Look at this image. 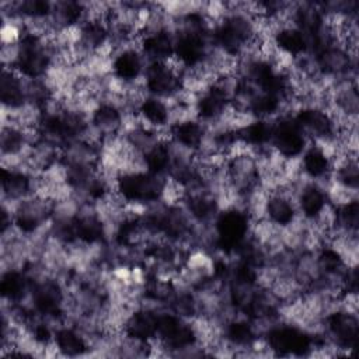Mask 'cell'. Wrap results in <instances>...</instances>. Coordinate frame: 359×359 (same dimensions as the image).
Instances as JSON below:
<instances>
[{
  "instance_id": "obj_1",
  "label": "cell",
  "mask_w": 359,
  "mask_h": 359,
  "mask_svg": "<svg viewBox=\"0 0 359 359\" xmlns=\"http://www.w3.org/2000/svg\"><path fill=\"white\" fill-rule=\"evenodd\" d=\"M310 142L302 132L294 116H278L273 119L271 146L285 158H297Z\"/></svg>"
},
{
  "instance_id": "obj_2",
  "label": "cell",
  "mask_w": 359,
  "mask_h": 359,
  "mask_svg": "<svg viewBox=\"0 0 359 359\" xmlns=\"http://www.w3.org/2000/svg\"><path fill=\"white\" fill-rule=\"evenodd\" d=\"M53 342L63 356L86 355L88 345L83 334L73 325H63L55 331Z\"/></svg>"
}]
</instances>
